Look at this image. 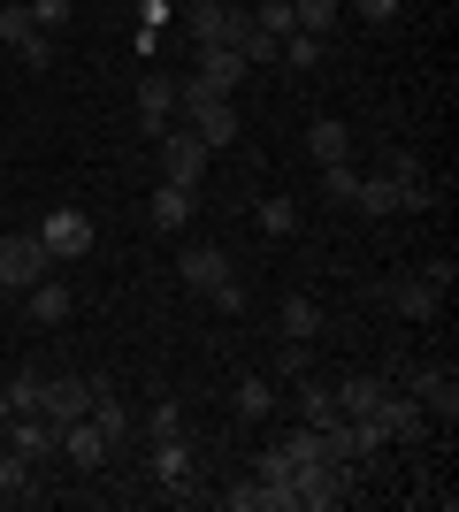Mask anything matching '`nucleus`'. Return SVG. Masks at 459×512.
Wrapping results in <instances>:
<instances>
[{"label":"nucleus","mask_w":459,"mask_h":512,"mask_svg":"<svg viewBox=\"0 0 459 512\" xmlns=\"http://www.w3.org/2000/svg\"><path fill=\"white\" fill-rule=\"evenodd\" d=\"M352 474H360V467H337V459H299V467H291V505L337 512V505L352 497Z\"/></svg>","instance_id":"f257e3e1"},{"label":"nucleus","mask_w":459,"mask_h":512,"mask_svg":"<svg viewBox=\"0 0 459 512\" xmlns=\"http://www.w3.org/2000/svg\"><path fill=\"white\" fill-rule=\"evenodd\" d=\"M169 130H176V77L146 69L138 77V138H169Z\"/></svg>","instance_id":"f03ea898"},{"label":"nucleus","mask_w":459,"mask_h":512,"mask_svg":"<svg viewBox=\"0 0 459 512\" xmlns=\"http://www.w3.org/2000/svg\"><path fill=\"white\" fill-rule=\"evenodd\" d=\"M92 398H100V375H54V383L39 390V413L54 428H69V421H85V413H92Z\"/></svg>","instance_id":"7ed1b4c3"},{"label":"nucleus","mask_w":459,"mask_h":512,"mask_svg":"<svg viewBox=\"0 0 459 512\" xmlns=\"http://www.w3.org/2000/svg\"><path fill=\"white\" fill-rule=\"evenodd\" d=\"M39 245H46V260H85V253H92V214H77V207H46Z\"/></svg>","instance_id":"20e7f679"},{"label":"nucleus","mask_w":459,"mask_h":512,"mask_svg":"<svg viewBox=\"0 0 459 512\" xmlns=\"http://www.w3.org/2000/svg\"><path fill=\"white\" fill-rule=\"evenodd\" d=\"M46 268H54V260H46L39 237H8V245H0V299H23Z\"/></svg>","instance_id":"39448f33"},{"label":"nucleus","mask_w":459,"mask_h":512,"mask_svg":"<svg viewBox=\"0 0 459 512\" xmlns=\"http://www.w3.org/2000/svg\"><path fill=\"white\" fill-rule=\"evenodd\" d=\"M153 146H161V184L199 192V176H207V146H199L192 130H169V138H153Z\"/></svg>","instance_id":"423d86ee"},{"label":"nucleus","mask_w":459,"mask_h":512,"mask_svg":"<svg viewBox=\"0 0 459 512\" xmlns=\"http://www.w3.org/2000/svg\"><path fill=\"white\" fill-rule=\"evenodd\" d=\"M406 398H414V406L429 413V428H437V421L452 428V421H459V383H452V367H421Z\"/></svg>","instance_id":"0eeeda50"},{"label":"nucleus","mask_w":459,"mask_h":512,"mask_svg":"<svg viewBox=\"0 0 459 512\" xmlns=\"http://www.w3.org/2000/svg\"><path fill=\"white\" fill-rule=\"evenodd\" d=\"M176 276H184L199 299H207V291H222L238 268H230V253H222V245H184V253H176Z\"/></svg>","instance_id":"6e6552de"},{"label":"nucleus","mask_w":459,"mask_h":512,"mask_svg":"<svg viewBox=\"0 0 459 512\" xmlns=\"http://www.w3.org/2000/svg\"><path fill=\"white\" fill-rule=\"evenodd\" d=\"M360 214H406V207H429V184H391V176H360Z\"/></svg>","instance_id":"1a4fd4ad"},{"label":"nucleus","mask_w":459,"mask_h":512,"mask_svg":"<svg viewBox=\"0 0 459 512\" xmlns=\"http://www.w3.org/2000/svg\"><path fill=\"white\" fill-rule=\"evenodd\" d=\"M375 428H383L391 444H421V436H429V413H421L414 398H398V390H383V398H375Z\"/></svg>","instance_id":"9d476101"},{"label":"nucleus","mask_w":459,"mask_h":512,"mask_svg":"<svg viewBox=\"0 0 459 512\" xmlns=\"http://www.w3.org/2000/svg\"><path fill=\"white\" fill-rule=\"evenodd\" d=\"M245 31H253V16H245V8H230V0H207V8L192 16V39H199V46H238Z\"/></svg>","instance_id":"9b49d317"},{"label":"nucleus","mask_w":459,"mask_h":512,"mask_svg":"<svg viewBox=\"0 0 459 512\" xmlns=\"http://www.w3.org/2000/svg\"><path fill=\"white\" fill-rule=\"evenodd\" d=\"M383 306H398L406 321H429V314H444V291L429 276H391L383 283Z\"/></svg>","instance_id":"f8f14e48"},{"label":"nucleus","mask_w":459,"mask_h":512,"mask_svg":"<svg viewBox=\"0 0 459 512\" xmlns=\"http://www.w3.org/2000/svg\"><path fill=\"white\" fill-rule=\"evenodd\" d=\"M85 421L100 428V436H108V451H115V444H131V436H138L131 406H123V398H115V383H108V375H100V398H92V413H85Z\"/></svg>","instance_id":"ddd939ff"},{"label":"nucleus","mask_w":459,"mask_h":512,"mask_svg":"<svg viewBox=\"0 0 459 512\" xmlns=\"http://www.w3.org/2000/svg\"><path fill=\"white\" fill-rule=\"evenodd\" d=\"M192 199H199V192H184V184H161V192L146 199V222H153V230H161V237L192 230Z\"/></svg>","instance_id":"4468645a"},{"label":"nucleus","mask_w":459,"mask_h":512,"mask_svg":"<svg viewBox=\"0 0 459 512\" xmlns=\"http://www.w3.org/2000/svg\"><path fill=\"white\" fill-rule=\"evenodd\" d=\"M222 505H230V512H291V490H268L261 474H245V482L222 490Z\"/></svg>","instance_id":"2eb2a0df"},{"label":"nucleus","mask_w":459,"mask_h":512,"mask_svg":"<svg viewBox=\"0 0 459 512\" xmlns=\"http://www.w3.org/2000/svg\"><path fill=\"white\" fill-rule=\"evenodd\" d=\"M23 314H31V321H62V314H69V283L46 268V276L23 291Z\"/></svg>","instance_id":"dca6fc26"},{"label":"nucleus","mask_w":459,"mask_h":512,"mask_svg":"<svg viewBox=\"0 0 459 512\" xmlns=\"http://www.w3.org/2000/svg\"><path fill=\"white\" fill-rule=\"evenodd\" d=\"M383 375H345V383L329 390V398H337V413H345V421H360V413H375V398H383Z\"/></svg>","instance_id":"f3484780"},{"label":"nucleus","mask_w":459,"mask_h":512,"mask_svg":"<svg viewBox=\"0 0 459 512\" xmlns=\"http://www.w3.org/2000/svg\"><path fill=\"white\" fill-rule=\"evenodd\" d=\"M153 474H161L169 490H192V451H184V436H153Z\"/></svg>","instance_id":"a211bd4d"},{"label":"nucleus","mask_w":459,"mask_h":512,"mask_svg":"<svg viewBox=\"0 0 459 512\" xmlns=\"http://www.w3.org/2000/svg\"><path fill=\"white\" fill-rule=\"evenodd\" d=\"M199 77L215 92H238V77H245V54L238 46H199Z\"/></svg>","instance_id":"6ab92c4d"},{"label":"nucleus","mask_w":459,"mask_h":512,"mask_svg":"<svg viewBox=\"0 0 459 512\" xmlns=\"http://www.w3.org/2000/svg\"><path fill=\"white\" fill-rule=\"evenodd\" d=\"M62 459L69 467H100V459H108V436H100L92 421H69L62 428Z\"/></svg>","instance_id":"aec40b11"},{"label":"nucleus","mask_w":459,"mask_h":512,"mask_svg":"<svg viewBox=\"0 0 459 512\" xmlns=\"http://www.w3.org/2000/svg\"><path fill=\"white\" fill-rule=\"evenodd\" d=\"M306 146H314V161H352V130L337 123V115H314V130H306Z\"/></svg>","instance_id":"412c9836"},{"label":"nucleus","mask_w":459,"mask_h":512,"mask_svg":"<svg viewBox=\"0 0 459 512\" xmlns=\"http://www.w3.org/2000/svg\"><path fill=\"white\" fill-rule=\"evenodd\" d=\"M276 329L314 344V337H322V306H314V299H284V306H276Z\"/></svg>","instance_id":"4be33fe9"},{"label":"nucleus","mask_w":459,"mask_h":512,"mask_svg":"<svg viewBox=\"0 0 459 512\" xmlns=\"http://www.w3.org/2000/svg\"><path fill=\"white\" fill-rule=\"evenodd\" d=\"M299 413H306V428H329V421H345V413H337V398H329L322 383H306V375H299Z\"/></svg>","instance_id":"5701e85b"},{"label":"nucleus","mask_w":459,"mask_h":512,"mask_svg":"<svg viewBox=\"0 0 459 512\" xmlns=\"http://www.w3.org/2000/svg\"><path fill=\"white\" fill-rule=\"evenodd\" d=\"M291 16H299V31H306V39H322L329 23L345 16V0H291Z\"/></svg>","instance_id":"b1692460"},{"label":"nucleus","mask_w":459,"mask_h":512,"mask_svg":"<svg viewBox=\"0 0 459 512\" xmlns=\"http://www.w3.org/2000/svg\"><path fill=\"white\" fill-rule=\"evenodd\" d=\"M322 192L337 199V207H352V199H360V169H352V161H322Z\"/></svg>","instance_id":"393cba45"},{"label":"nucleus","mask_w":459,"mask_h":512,"mask_svg":"<svg viewBox=\"0 0 459 512\" xmlns=\"http://www.w3.org/2000/svg\"><path fill=\"white\" fill-rule=\"evenodd\" d=\"M261 230L268 237H291V230H299V199H284V192L261 199Z\"/></svg>","instance_id":"a878e982"},{"label":"nucleus","mask_w":459,"mask_h":512,"mask_svg":"<svg viewBox=\"0 0 459 512\" xmlns=\"http://www.w3.org/2000/svg\"><path fill=\"white\" fill-rule=\"evenodd\" d=\"M0 497H31V459L23 451H0Z\"/></svg>","instance_id":"bb28decb"},{"label":"nucleus","mask_w":459,"mask_h":512,"mask_svg":"<svg viewBox=\"0 0 459 512\" xmlns=\"http://www.w3.org/2000/svg\"><path fill=\"white\" fill-rule=\"evenodd\" d=\"M253 23H261V31H268L276 46H284L291 31H299V16H291V0H261V16H253Z\"/></svg>","instance_id":"cd10ccee"},{"label":"nucleus","mask_w":459,"mask_h":512,"mask_svg":"<svg viewBox=\"0 0 459 512\" xmlns=\"http://www.w3.org/2000/svg\"><path fill=\"white\" fill-rule=\"evenodd\" d=\"M276 62H284V69H314V62H322V39H306V31H291V39L276 46Z\"/></svg>","instance_id":"c85d7f7f"},{"label":"nucleus","mask_w":459,"mask_h":512,"mask_svg":"<svg viewBox=\"0 0 459 512\" xmlns=\"http://www.w3.org/2000/svg\"><path fill=\"white\" fill-rule=\"evenodd\" d=\"M276 413V390L268 383H238V421H268Z\"/></svg>","instance_id":"c756f323"},{"label":"nucleus","mask_w":459,"mask_h":512,"mask_svg":"<svg viewBox=\"0 0 459 512\" xmlns=\"http://www.w3.org/2000/svg\"><path fill=\"white\" fill-rule=\"evenodd\" d=\"M39 390H46V375H16L0 398H8V413H39Z\"/></svg>","instance_id":"7c9ffc66"},{"label":"nucleus","mask_w":459,"mask_h":512,"mask_svg":"<svg viewBox=\"0 0 459 512\" xmlns=\"http://www.w3.org/2000/svg\"><path fill=\"white\" fill-rule=\"evenodd\" d=\"M146 436H184V406H176V398H153V413H146Z\"/></svg>","instance_id":"2f4dec72"},{"label":"nucleus","mask_w":459,"mask_h":512,"mask_svg":"<svg viewBox=\"0 0 459 512\" xmlns=\"http://www.w3.org/2000/svg\"><path fill=\"white\" fill-rule=\"evenodd\" d=\"M276 367H284L291 383H299V375H314V344H306V337H284V352H276Z\"/></svg>","instance_id":"473e14b6"},{"label":"nucleus","mask_w":459,"mask_h":512,"mask_svg":"<svg viewBox=\"0 0 459 512\" xmlns=\"http://www.w3.org/2000/svg\"><path fill=\"white\" fill-rule=\"evenodd\" d=\"M276 451H284L291 467H299V459H322V428H291V436H284Z\"/></svg>","instance_id":"72a5a7b5"},{"label":"nucleus","mask_w":459,"mask_h":512,"mask_svg":"<svg viewBox=\"0 0 459 512\" xmlns=\"http://www.w3.org/2000/svg\"><path fill=\"white\" fill-rule=\"evenodd\" d=\"M207 306H215V314H245V306H253V291H245V276H230V283H222V291H207Z\"/></svg>","instance_id":"f704fd0d"},{"label":"nucleus","mask_w":459,"mask_h":512,"mask_svg":"<svg viewBox=\"0 0 459 512\" xmlns=\"http://www.w3.org/2000/svg\"><path fill=\"white\" fill-rule=\"evenodd\" d=\"M253 474H261L268 490H291V459H284L276 444H261V467H253Z\"/></svg>","instance_id":"c9c22d12"},{"label":"nucleus","mask_w":459,"mask_h":512,"mask_svg":"<svg viewBox=\"0 0 459 512\" xmlns=\"http://www.w3.org/2000/svg\"><path fill=\"white\" fill-rule=\"evenodd\" d=\"M31 23H39V31H62V23H69V0H31Z\"/></svg>","instance_id":"e433bc0d"},{"label":"nucleus","mask_w":459,"mask_h":512,"mask_svg":"<svg viewBox=\"0 0 459 512\" xmlns=\"http://www.w3.org/2000/svg\"><path fill=\"white\" fill-rule=\"evenodd\" d=\"M383 176H391V184H421V161H414V153H391V161H383Z\"/></svg>","instance_id":"4c0bfd02"},{"label":"nucleus","mask_w":459,"mask_h":512,"mask_svg":"<svg viewBox=\"0 0 459 512\" xmlns=\"http://www.w3.org/2000/svg\"><path fill=\"white\" fill-rule=\"evenodd\" d=\"M352 8H360L368 23H391V16H398V0H352Z\"/></svg>","instance_id":"58836bf2"},{"label":"nucleus","mask_w":459,"mask_h":512,"mask_svg":"<svg viewBox=\"0 0 459 512\" xmlns=\"http://www.w3.org/2000/svg\"><path fill=\"white\" fill-rule=\"evenodd\" d=\"M0 421H8V398H0Z\"/></svg>","instance_id":"ea45409f"}]
</instances>
